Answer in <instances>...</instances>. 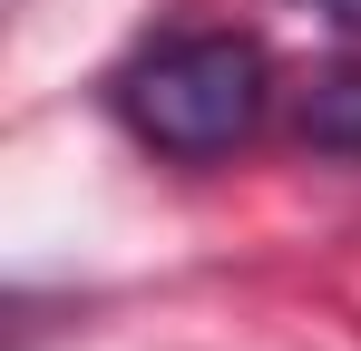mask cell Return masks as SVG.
I'll list each match as a JSON object with an SVG mask.
<instances>
[{
  "label": "cell",
  "mask_w": 361,
  "mask_h": 351,
  "mask_svg": "<svg viewBox=\"0 0 361 351\" xmlns=\"http://www.w3.org/2000/svg\"><path fill=\"white\" fill-rule=\"evenodd\" d=\"M264 39L244 30H176L157 49L118 68V117L157 147V156H225L244 127L264 117Z\"/></svg>",
  "instance_id": "1"
},
{
  "label": "cell",
  "mask_w": 361,
  "mask_h": 351,
  "mask_svg": "<svg viewBox=\"0 0 361 351\" xmlns=\"http://www.w3.org/2000/svg\"><path fill=\"white\" fill-rule=\"evenodd\" d=\"M302 137H312L322 156H361V58L322 68V78L302 88Z\"/></svg>",
  "instance_id": "2"
},
{
  "label": "cell",
  "mask_w": 361,
  "mask_h": 351,
  "mask_svg": "<svg viewBox=\"0 0 361 351\" xmlns=\"http://www.w3.org/2000/svg\"><path fill=\"white\" fill-rule=\"evenodd\" d=\"M312 10H332L342 30H361V0H312Z\"/></svg>",
  "instance_id": "3"
}]
</instances>
